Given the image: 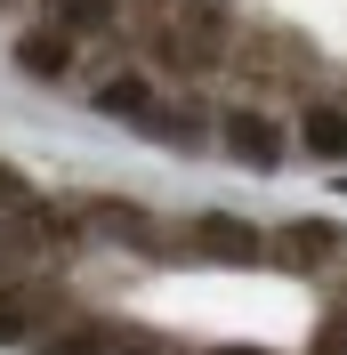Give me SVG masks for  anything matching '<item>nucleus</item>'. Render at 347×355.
I'll return each mask as SVG.
<instances>
[{
    "instance_id": "nucleus-11",
    "label": "nucleus",
    "mask_w": 347,
    "mask_h": 355,
    "mask_svg": "<svg viewBox=\"0 0 347 355\" xmlns=\"http://www.w3.org/2000/svg\"><path fill=\"white\" fill-rule=\"evenodd\" d=\"M0 210H17V218L33 210V178H24L17 162H0Z\"/></svg>"
},
{
    "instance_id": "nucleus-2",
    "label": "nucleus",
    "mask_w": 347,
    "mask_h": 355,
    "mask_svg": "<svg viewBox=\"0 0 347 355\" xmlns=\"http://www.w3.org/2000/svg\"><path fill=\"white\" fill-rule=\"evenodd\" d=\"M266 250H275L282 266H315V259H331V250H339V226H331V218H291Z\"/></svg>"
},
{
    "instance_id": "nucleus-5",
    "label": "nucleus",
    "mask_w": 347,
    "mask_h": 355,
    "mask_svg": "<svg viewBox=\"0 0 347 355\" xmlns=\"http://www.w3.org/2000/svg\"><path fill=\"white\" fill-rule=\"evenodd\" d=\"M17 65L41 73V81H57V73L73 65V41L57 33V24H24V33H17Z\"/></svg>"
},
{
    "instance_id": "nucleus-7",
    "label": "nucleus",
    "mask_w": 347,
    "mask_h": 355,
    "mask_svg": "<svg viewBox=\"0 0 347 355\" xmlns=\"http://www.w3.org/2000/svg\"><path fill=\"white\" fill-rule=\"evenodd\" d=\"M299 146H307V154H323V162H347V113L315 97V105L299 113Z\"/></svg>"
},
{
    "instance_id": "nucleus-12",
    "label": "nucleus",
    "mask_w": 347,
    "mask_h": 355,
    "mask_svg": "<svg viewBox=\"0 0 347 355\" xmlns=\"http://www.w3.org/2000/svg\"><path fill=\"white\" fill-rule=\"evenodd\" d=\"M113 355H178V347H170V339H121Z\"/></svg>"
},
{
    "instance_id": "nucleus-3",
    "label": "nucleus",
    "mask_w": 347,
    "mask_h": 355,
    "mask_svg": "<svg viewBox=\"0 0 347 355\" xmlns=\"http://www.w3.org/2000/svg\"><path fill=\"white\" fill-rule=\"evenodd\" d=\"M97 113H113V121H137V130H146L153 113H162V97H153L146 73H113V81L97 89Z\"/></svg>"
},
{
    "instance_id": "nucleus-1",
    "label": "nucleus",
    "mask_w": 347,
    "mask_h": 355,
    "mask_svg": "<svg viewBox=\"0 0 347 355\" xmlns=\"http://www.w3.org/2000/svg\"><path fill=\"white\" fill-rule=\"evenodd\" d=\"M218 146H226L242 170H275V162L291 154V130H282L275 113H259V105H226L218 113Z\"/></svg>"
},
{
    "instance_id": "nucleus-10",
    "label": "nucleus",
    "mask_w": 347,
    "mask_h": 355,
    "mask_svg": "<svg viewBox=\"0 0 347 355\" xmlns=\"http://www.w3.org/2000/svg\"><path fill=\"white\" fill-rule=\"evenodd\" d=\"M33 355H113V339L105 331H49V339H33Z\"/></svg>"
},
{
    "instance_id": "nucleus-4",
    "label": "nucleus",
    "mask_w": 347,
    "mask_h": 355,
    "mask_svg": "<svg viewBox=\"0 0 347 355\" xmlns=\"http://www.w3.org/2000/svg\"><path fill=\"white\" fill-rule=\"evenodd\" d=\"M194 250H210V259H259L266 243L242 218H226V210H202V218H194Z\"/></svg>"
},
{
    "instance_id": "nucleus-13",
    "label": "nucleus",
    "mask_w": 347,
    "mask_h": 355,
    "mask_svg": "<svg viewBox=\"0 0 347 355\" xmlns=\"http://www.w3.org/2000/svg\"><path fill=\"white\" fill-rule=\"evenodd\" d=\"M210 355H259V347H210Z\"/></svg>"
},
{
    "instance_id": "nucleus-6",
    "label": "nucleus",
    "mask_w": 347,
    "mask_h": 355,
    "mask_svg": "<svg viewBox=\"0 0 347 355\" xmlns=\"http://www.w3.org/2000/svg\"><path fill=\"white\" fill-rule=\"evenodd\" d=\"M113 0H41V24H57L65 41H81V33H113Z\"/></svg>"
},
{
    "instance_id": "nucleus-9",
    "label": "nucleus",
    "mask_w": 347,
    "mask_h": 355,
    "mask_svg": "<svg viewBox=\"0 0 347 355\" xmlns=\"http://www.w3.org/2000/svg\"><path fill=\"white\" fill-rule=\"evenodd\" d=\"M89 226L97 234H121V243H153L146 210H130V202H89Z\"/></svg>"
},
{
    "instance_id": "nucleus-8",
    "label": "nucleus",
    "mask_w": 347,
    "mask_h": 355,
    "mask_svg": "<svg viewBox=\"0 0 347 355\" xmlns=\"http://www.w3.org/2000/svg\"><path fill=\"white\" fill-rule=\"evenodd\" d=\"M33 323H41V299L33 291H0V347H24Z\"/></svg>"
}]
</instances>
